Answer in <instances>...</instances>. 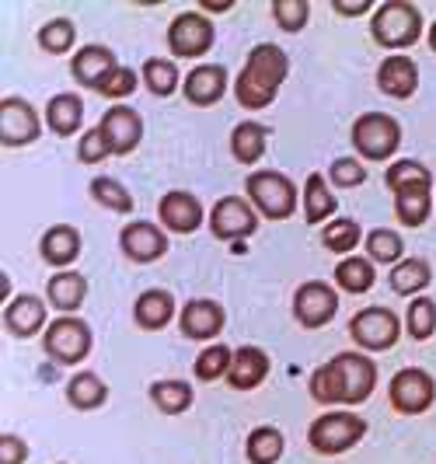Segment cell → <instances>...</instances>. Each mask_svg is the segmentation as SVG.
<instances>
[{
  "label": "cell",
  "instance_id": "49",
  "mask_svg": "<svg viewBox=\"0 0 436 464\" xmlns=\"http://www.w3.org/2000/svg\"><path fill=\"white\" fill-rule=\"evenodd\" d=\"M430 49L436 53V22H433V28H430Z\"/></svg>",
  "mask_w": 436,
  "mask_h": 464
},
{
  "label": "cell",
  "instance_id": "2",
  "mask_svg": "<svg viewBox=\"0 0 436 464\" xmlns=\"http://www.w3.org/2000/svg\"><path fill=\"white\" fill-rule=\"evenodd\" d=\"M286 73H290L286 53L276 46V43H258L248 53V60H245V67L237 73V81H234L237 105L241 109H252V112L273 105L276 94H279V84L286 81Z\"/></svg>",
  "mask_w": 436,
  "mask_h": 464
},
{
  "label": "cell",
  "instance_id": "3",
  "mask_svg": "<svg viewBox=\"0 0 436 464\" xmlns=\"http://www.w3.org/2000/svg\"><path fill=\"white\" fill-rule=\"evenodd\" d=\"M384 182L394 192V213L402 224L419 227L426 224L430 209H433V175L430 168L419 161H394L384 175Z\"/></svg>",
  "mask_w": 436,
  "mask_h": 464
},
{
  "label": "cell",
  "instance_id": "35",
  "mask_svg": "<svg viewBox=\"0 0 436 464\" xmlns=\"http://www.w3.org/2000/svg\"><path fill=\"white\" fill-rule=\"evenodd\" d=\"M143 81H147V88L154 94H171L179 88V67L171 63V60H164V56H150L147 63H143Z\"/></svg>",
  "mask_w": 436,
  "mask_h": 464
},
{
  "label": "cell",
  "instance_id": "30",
  "mask_svg": "<svg viewBox=\"0 0 436 464\" xmlns=\"http://www.w3.org/2000/svg\"><path fill=\"white\" fill-rule=\"evenodd\" d=\"M433 279V269L426 258H402L394 269H391V290L402 294V297H412L419 290H426Z\"/></svg>",
  "mask_w": 436,
  "mask_h": 464
},
{
  "label": "cell",
  "instance_id": "7",
  "mask_svg": "<svg viewBox=\"0 0 436 464\" xmlns=\"http://www.w3.org/2000/svg\"><path fill=\"white\" fill-rule=\"evenodd\" d=\"M92 346V328L84 318H73V314H60L56 322H49L46 335H43V349L56 363H81V360H88Z\"/></svg>",
  "mask_w": 436,
  "mask_h": 464
},
{
  "label": "cell",
  "instance_id": "27",
  "mask_svg": "<svg viewBox=\"0 0 436 464\" xmlns=\"http://www.w3.org/2000/svg\"><path fill=\"white\" fill-rule=\"evenodd\" d=\"M46 294H49V301H53V307H60L63 314H70V311H77V307L84 304V297H88V279L81 276V273L63 269V273H56V276H49Z\"/></svg>",
  "mask_w": 436,
  "mask_h": 464
},
{
  "label": "cell",
  "instance_id": "4",
  "mask_svg": "<svg viewBox=\"0 0 436 464\" xmlns=\"http://www.w3.org/2000/svg\"><path fill=\"white\" fill-rule=\"evenodd\" d=\"M370 35L384 49H409L422 35V14L409 0H384L370 18Z\"/></svg>",
  "mask_w": 436,
  "mask_h": 464
},
{
  "label": "cell",
  "instance_id": "47",
  "mask_svg": "<svg viewBox=\"0 0 436 464\" xmlns=\"http://www.w3.org/2000/svg\"><path fill=\"white\" fill-rule=\"evenodd\" d=\"M332 7H335V14H349V18H356V14L370 11V0H332Z\"/></svg>",
  "mask_w": 436,
  "mask_h": 464
},
{
  "label": "cell",
  "instance_id": "14",
  "mask_svg": "<svg viewBox=\"0 0 436 464\" xmlns=\"http://www.w3.org/2000/svg\"><path fill=\"white\" fill-rule=\"evenodd\" d=\"M255 227H258V217L241 196H224L209 209V231L220 241H241L255 234Z\"/></svg>",
  "mask_w": 436,
  "mask_h": 464
},
{
  "label": "cell",
  "instance_id": "31",
  "mask_svg": "<svg viewBox=\"0 0 436 464\" xmlns=\"http://www.w3.org/2000/svg\"><path fill=\"white\" fill-rule=\"evenodd\" d=\"M283 433L276 430V426H258L248 433V443H245V454H248V461L252 464H276L283 458Z\"/></svg>",
  "mask_w": 436,
  "mask_h": 464
},
{
  "label": "cell",
  "instance_id": "43",
  "mask_svg": "<svg viewBox=\"0 0 436 464\" xmlns=\"http://www.w3.org/2000/svg\"><path fill=\"white\" fill-rule=\"evenodd\" d=\"M328 179L339 188H356L367 182V168L356 161V158H335L328 168Z\"/></svg>",
  "mask_w": 436,
  "mask_h": 464
},
{
  "label": "cell",
  "instance_id": "16",
  "mask_svg": "<svg viewBox=\"0 0 436 464\" xmlns=\"http://www.w3.org/2000/svg\"><path fill=\"white\" fill-rule=\"evenodd\" d=\"M224 322H228L224 307L217 301H207V297H192V301L179 311V332H182L185 339H199V343L220 335Z\"/></svg>",
  "mask_w": 436,
  "mask_h": 464
},
{
  "label": "cell",
  "instance_id": "24",
  "mask_svg": "<svg viewBox=\"0 0 436 464\" xmlns=\"http://www.w3.org/2000/svg\"><path fill=\"white\" fill-rule=\"evenodd\" d=\"M39 252H43V258H46L49 266H56L63 273L70 262H77V256H81V234L73 231L70 224H56V227H49L43 234Z\"/></svg>",
  "mask_w": 436,
  "mask_h": 464
},
{
  "label": "cell",
  "instance_id": "37",
  "mask_svg": "<svg viewBox=\"0 0 436 464\" xmlns=\"http://www.w3.org/2000/svg\"><path fill=\"white\" fill-rule=\"evenodd\" d=\"M230 360H234V353L228 346H220V343H213V346H207L196 356V377L207 381V384L209 381H220V377H228Z\"/></svg>",
  "mask_w": 436,
  "mask_h": 464
},
{
  "label": "cell",
  "instance_id": "1",
  "mask_svg": "<svg viewBox=\"0 0 436 464\" xmlns=\"http://www.w3.org/2000/svg\"><path fill=\"white\" fill-rule=\"evenodd\" d=\"M377 384V367L363 353H339L311 373V395L322 405H360Z\"/></svg>",
  "mask_w": 436,
  "mask_h": 464
},
{
  "label": "cell",
  "instance_id": "19",
  "mask_svg": "<svg viewBox=\"0 0 436 464\" xmlns=\"http://www.w3.org/2000/svg\"><path fill=\"white\" fill-rule=\"evenodd\" d=\"M182 92L192 105H203V109H207V105H217V102L228 94V67H220V63L192 67L189 77H185Z\"/></svg>",
  "mask_w": 436,
  "mask_h": 464
},
{
  "label": "cell",
  "instance_id": "48",
  "mask_svg": "<svg viewBox=\"0 0 436 464\" xmlns=\"http://www.w3.org/2000/svg\"><path fill=\"white\" fill-rule=\"evenodd\" d=\"M234 0H203V11H230Z\"/></svg>",
  "mask_w": 436,
  "mask_h": 464
},
{
  "label": "cell",
  "instance_id": "17",
  "mask_svg": "<svg viewBox=\"0 0 436 464\" xmlns=\"http://www.w3.org/2000/svg\"><path fill=\"white\" fill-rule=\"evenodd\" d=\"M158 217L168 231L175 234H192L199 224H203V203L192 196V192H164L161 203H158Z\"/></svg>",
  "mask_w": 436,
  "mask_h": 464
},
{
  "label": "cell",
  "instance_id": "36",
  "mask_svg": "<svg viewBox=\"0 0 436 464\" xmlns=\"http://www.w3.org/2000/svg\"><path fill=\"white\" fill-rule=\"evenodd\" d=\"M360 224L356 220H349V217H339V220H332V224H325L322 231V245L328 252H353L356 245H360Z\"/></svg>",
  "mask_w": 436,
  "mask_h": 464
},
{
  "label": "cell",
  "instance_id": "46",
  "mask_svg": "<svg viewBox=\"0 0 436 464\" xmlns=\"http://www.w3.org/2000/svg\"><path fill=\"white\" fill-rule=\"evenodd\" d=\"M28 458V447L18 433H4L0 437V464H24Z\"/></svg>",
  "mask_w": 436,
  "mask_h": 464
},
{
  "label": "cell",
  "instance_id": "23",
  "mask_svg": "<svg viewBox=\"0 0 436 464\" xmlns=\"http://www.w3.org/2000/svg\"><path fill=\"white\" fill-rule=\"evenodd\" d=\"M377 84L391 98H412L415 88H419V67L409 56H388L377 67Z\"/></svg>",
  "mask_w": 436,
  "mask_h": 464
},
{
  "label": "cell",
  "instance_id": "29",
  "mask_svg": "<svg viewBox=\"0 0 436 464\" xmlns=\"http://www.w3.org/2000/svg\"><path fill=\"white\" fill-rule=\"evenodd\" d=\"M266 126H258L252 119H245V122H237L234 130H230V154H234V161L241 164H255L262 154H266Z\"/></svg>",
  "mask_w": 436,
  "mask_h": 464
},
{
  "label": "cell",
  "instance_id": "28",
  "mask_svg": "<svg viewBox=\"0 0 436 464\" xmlns=\"http://www.w3.org/2000/svg\"><path fill=\"white\" fill-rule=\"evenodd\" d=\"M105 398H109V388H105V381H102L98 373L81 371L67 381V401L73 405V409H81V412L102 409V405H105Z\"/></svg>",
  "mask_w": 436,
  "mask_h": 464
},
{
  "label": "cell",
  "instance_id": "18",
  "mask_svg": "<svg viewBox=\"0 0 436 464\" xmlns=\"http://www.w3.org/2000/svg\"><path fill=\"white\" fill-rule=\"evenodd\" d=\"M119 245L122 252L133 258V262H158L168 252V237L158 224H147V220H133L126 224L119 234Z\"/></svg>",
  "mask_w": 436,
  "mask_h": 464
},
{
  "label": "cell",
  "instance_id": "38",
  "mask_svg": "<svg viewBox=\"0 0 436 464\" xmlns=\"http://www.w3.org/2000/svg\"><path fill=\"white\" fill-rule=\"evenodd\" d=\"M405 328H409L412 339L426 343L436 332V304L430 301V297H415V301L409 304V314H405Z\"/></svg>",
  "mask_w": 436,
  "mask_h": 464
},
{
  "label": "cell",
  "instance_id": "39",
  "mask_svg": "<svg viewBox=\"0 0 436 464\" xmlns=\"http://www.w3.org/2000/svg\"><path fill=\"white\" fill-rule=\"evenodd\" d=\"M92 196L102 203V207L115 209V213H130L133 209V196L126 192V186H119L109 175H98L92 182Z\"/></svg>",
  "mask_w": 436,
  "mask_h": 464
},
{
  "label": "cell",
  "instance_id": "41",
  "mask_svg": "<svg viewBox=\"0 0 436 464\" xmlns=\"http://www.w3.org/2000/svg\"><path fill=\"white\" fill-rule=\"evenodd\" d=\"M367 252L373 262H398V256L405 252V241L398 237V231L377 227V231L367 234Z\"/></svg>",
  "mask_w": 436,
  "mask_h": 464
},
{
  "label": "cell",
  "instance_id": "32",
  "mask_svg": "<svg viewBox=\"0 0 436 464\" xmlns=\"http://www.w3.org/2000/svg\"><path fill=\"white\" fill-rule=\"evenodd\" d=\"M335 213V196L328 192V182L322 175H307L304 182V217L307 224H322Z\"/></svg>",
  "mask_w": 436,
  "mask_h": 464
},
{
  "label": "cell",
  "instance_id": "6",
  "mask_svg": "<svg viewBox=\"0 0 436 464\" xmlns=\"http://www.w3.org/2000/svg\"><path fill=\"white\" fill-rule=\"evenodd\" d=\"M245 188H248V199L258 207V213L269 220H286L297 209V188L279 171H252Z\"/></svg>",
  "mask_w": 436,
  "mask_h": 464
},
{
  "label": "cell",
  "instance_id": "34",
  "mask_svg": "<svg viewBox=\"0 0 436 464\" xmlns=\"http://www.w3.org/2000/svg\"><path fill=\"white\" fill-rule=\"evenodd\" d=\"M150 401L161 409L164 416H179L192 409V388L185 381H154L150 384Z\"/></svg>",
  "mask_w": 436,
  "mask_h": 464
},
{
  "label": "cell",
  "instance_id": "42",
  "mask_svg": "<svg viewBox=\"0 0 436 464\" xmlns=\"http://www.w3.org/2000/svg\"><path fill=\"white\" fill-rule=\"evenodd\" d=\"M307 14H311L307 0H273V18L283 32H300L307 24Z\"/></svg>",
  "mask_w": 436,
  "mask_h": 464
},
{
  "label": "cell",
  "instance_id": "8",
  "mask_svg": "<svg viewBox=\"0 0 436 464\" xmlns=\"http://www.w3.org/2000/svg\"><path fill=\"white\" fill-rule=\"evenodd\" d=\"M363 433H367V419L353 412H325L322 419H315L307 440L318 454H343L363 440Z\"/></svg>",
  "mask_w": 436,
  "mask_h": 464
},
{
  "label": "cell",
  "instance_id": "44",
  "mask_svg": "<svg viewBox=\"0 0 436 464\" xmlns=\"http://www.w3.org/2000/svg\"><path fill=\"white\" fill-rule=\"evenodd\" d=\"M98 94H105V98H130V94L137 92V70L130 67H115L98 88Z\"/></svg>",
  "mask_w": 436,
  "mask_h": 464
},
{
  "label": "cell",
  "instance_id": "13",
  "mask_svg": "<svg viewBox=\"0 0 436 464\" xmlns=\"http://www.w3.org/2000/svg\"><path fill=\"white\" fill-rule=\"evenodd\" d=\"M339 311V294L322 283V279H311V283H300L297 294H294V314L304 328H322L335 318Z\"/></svg>",
  "mask_w": 436,
  "mask_h": 464
},
{
  "label": "cell",
  "instance_id": "20",
  "mask_svg": "<svg viewBox=\"0 0 436 464\" xmlns=\"http://www.w3.org/2000/svg\"><path fill=\"white\" fill-rule=\"evenodd\" d=\"M269 373V356L262 353L258 346H241L234 349V360H230L228 371V384L234 392H252L266 381Z\"/></svg>",
  "mask_w": 436,
  "mask_h": 464
},
{
  "label": "cell",
  "instance_id": "26",
  "mask_svg": "<svg viewBox=\"0 0 436 464\" xmlns=\"http://www.w3.org/2000/svg\"><path fill=\"white\" fill-rule=\"evenodd\" d=\"M133 318L143 332H161L175 318V297L168 290H147L133 304Z\"/></svg>",
  "mask_w": 436,
  "mask_h": 464
},
{
  "label": "cell",
  "instance_id": "12",
  "mask_svg": "<svg viewBox=\"0 0 436 464\" xmlns=\"http://www.w3.org/2000/svg\"><path fill=\"white\" fill-rule=\"evenodd\" d=\"M168 46L175 56H203L213 46V22L203 11H182L168 24Z\"/></svg>",
  "mask_w": 436,
  "mask_h": 464
},
{
  "label": "cell",
  "instance_id": "9",
  "mask_svg": "<svg viewBox=\"0 0 436 464\" xmlns=\"http://www.w3.org/2000/svg\"><path fill=\"white\" fill-rule=\"evenodd\" d=\"M398 332H402V322L398 314L388 311V307H363L353 314L349 322V335L360 349H370V353H384L398 343Z\"/></svg>",
  "mask_w": 436,
  "mask_h": 464
},
{
  "label": "cell",
  "instance_id": "33",
  "mask_svg": "<svg viewBox=\"0 0 436 464\" xmlns=\"http://www.w3.org/2000/svg\"><path fill=\"white\" fill-rule=\"evenodd\" d=\"M335 283L345 294H367L373 286V262L363 256H349L335 266Z\"/></svg>",
  "mask_w": 436,
  "mask_h": 464
},
{
  "label": "cell",
  "instance_id": "10",
  "mask_svg": "<svg viewBox=\"0 0 436 464\" xmlns=\"http://www.w3.org/2000/svg\"><path fill=\"white\" fill-rule=\"evenodd\" d=\"M436 401V381L419 367H405L391 377V405L402 416H419Z\"/></svg>",
  "mask_w": 436,
  "mask_h": 464
},
{
  "label": "cell",
  "instance_id": "40",
  "mask_svg": "<svg viewBox=\"0 0 436 464\" xmlns=\"http://www.w3.org/2000/svg\"><path fill=\"white\" fill-rule=\"evenodd\" d=\"M73 39H77V28L70 18H53L39 28V46L46 49V53H67L73 46Z\"/></svg>",
  "mask_w": 436,
  "mask_h": 464
},
{
  "label": "cell",
  "instance_id": "11",
  "mask_svg": "<svg viewBox=\"0 0 436 464\" xmlns=\"http://www.w3.org/2000/svg\"><path fill=\"white\" fill-rule=\"evenodd\" d=\"M98 133H102V143L109 154H133L140 147V137H143V119H140L137 109L130 105H112L102 122H98Z\"/></svg>",
  "mask_w": 436,
  "mask_h": 464
},
{
  "label": "cell",
  "instance_id": "45",
  "mask_svg": "<svg viewBox=\"0 0 436 464\" xmlns=\"http://www.w3.org/2000/svg\"><path fill=\"white\" fill-rule=\"evenodd\" d=\"M77 158H81L84 164H98V161H105V158H109V150H105V143H102L98 126L81 137V143H77Z\"/></svg>",
  "mask_w": 436,
  "mask_h": 464
},
{
  "label": "cell",
  "instance_id": "22",
  "mask_svg": "<svg viewBox=\"0 0 436 464\" xmlns=\"http://www.w3.org/2000/svg\"><path fill=\"white\" fill-rule=\"evenodd\" d=\"M115 67H119V63H115V56L109 46H84V49H77V56L70 60L73 81H81V84H88V88H98Z\"/></svg>",
  "mask_w": 436,
  "mask_h": 464
},
{
  "label": "cell",
  "instance_id": "5",
  "mask_svg": "<svg viewBox=\"0 0 436 464\" xmlns=\"http://www.w3.org/2000/svg\"><path fill=\"white\" fill-rule=\"evenodd\" d=\"M402 143V126L388 112H363L353 122V147L367 161H388Z\"/></svg>",
  "mask_w": 436,
  "mask_h": 464
},
{
  "label": "cell",
  "instance_id": "25",
  "mask_svg": "<svg viewBox=\"0 0 436 464\" xmlns=\"http://www.w3.org/2000/svg\"><path fill=\"white\" fill-rule=\"evenodd\" d=\"M46 122L56 137H73L84 126V102H81V94H53L46 105Z\"/></svg>",
  "mask_w": 436,
  "mask_h": 464
},
{
  "label": "cell",
  "instance_id": "21",
  "mask_svg": "<svg viewBox=\"0 0 436 464\" xmlns=\"http://www.w3.org/2000/svg\"><path fill=\"white\" fill-rule=\"evenodd\" d=\"M46 325V304L39 301L35 294H18L15 301L4 307V328L18 339L35 335L39 328Z\"/></svg>",
  "mask_w": 436,
  "mask_h": 464
},
{
  "label": "cell",
  "instance_id": "15",
  "mask_svg": "<svg viewBox=\"0 0 436 464\" xmlns=\"http://www.w3.org/2000/svg\"><path fill=\"white\" fill-rule=\"evenodd\" d=\"M39 133H43L39 112L24 98L11 94L0 102V143L4 147H24V143L39 140Z\"/></svg>",
  "mask_w": 436,
  "mask_h": 464
}]
</instances>
